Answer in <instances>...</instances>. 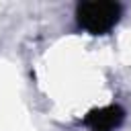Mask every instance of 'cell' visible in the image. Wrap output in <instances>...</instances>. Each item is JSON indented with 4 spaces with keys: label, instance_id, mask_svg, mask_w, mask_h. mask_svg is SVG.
Wrapping results in <instances>:
<instances>
[{
    "label": "cell",
    "instance_id": "6da1fadb",
    "mask_svg": "<svg viewBox=\"0 0 131 131\" xmlns=\"http://www.w3.org/2000/svg\"><path fill=\"white\" fill-rule=\"evenodd\" d=\"M76 23L90 35H108L123 16V4L115 0H86L76 4Z\"/></svg>",
    "mask_w": 131,
    "mask_h": 131
},
{
    "label": "cell",
    "instance_id": "7a4b0ae2",
    "mask_svg": "<svg viewBox=\"0 0 131 131\" xmlns=\"http://www.w3.org/2000/svg\"><path fill=\"white\" fill-rule=\"evenodd\" d=\"M125 108L121 104H106L100 108H92L84 119L82 125H86L90 131H115L125 121Z\"/></svg>",
    "mask_w": 131,
    "mask_h": 131
}]
</instances>
